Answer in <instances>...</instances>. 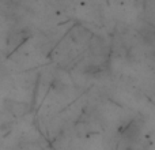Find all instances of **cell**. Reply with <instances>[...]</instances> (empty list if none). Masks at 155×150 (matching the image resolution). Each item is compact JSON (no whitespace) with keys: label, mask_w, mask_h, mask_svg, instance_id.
I'll return each instance as SVG.
<instances>
[{"label":"cell","mask_w":155,"mask_h":150,"mask_svg":"<svg viewBox=\"0 0 155 150\" xmlns=\"http://www.w3.org/2000/svg\"><path fill=\"white\" fill-rule=\"evenodd\" d=\"M8 111L15 116H22L29 111V107L23 102H11V108Z\"/></svg>","instance_id":"obj_1"}]
</instances>
